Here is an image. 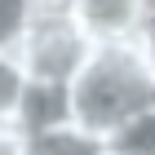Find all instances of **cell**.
<instances>
[{
	"label": "cell",
	"mask_w": 155,
	"mask_h": 155,
	"mask_svg": "<svg viewBox=\"0 0 155 155\" xmlns=\"http://www.w3.org/2000/svg\"><path fill=\"white\" fill-rule=\"evenodd\" d=\"M71 120V84H27V97H22V124L27 133H40V129H58Z\"/></svg>",
	"instance_id": "4"
},
{
	"label": "cell",
	"mask_w": 155,
	"mask_h": 155,
	"mask_svg": "<svg viewBox=\"0 0 155 155\" xmlns=\"http://www.w3.org/2000/svg\"><path fill=\"white\" fill-rule=\"evenodd\" d=\"M27 137L22 124H0V155H27Z\"/></svg>",
	"instance_id": "9"
},
{
	"label": "cell",
	"mask_w": 155,
	"mask_h": 155,
	"mask_svg": "<svg viewBox=\"0 0 155 155\" xmlns=\"http://www.w3.org/2000/svg\"><path fill=\"white\" fill-rule=\"evenodd\" d=\"M27 155H111L107 151V137L80 129L75 120L58 124V129H40L27 137Z\"/></svg>",
	"instance_id": "5"
},
{
	"label": "cell",
	"mask_w": 155,
	"mask_h": 155,
	"mask_svg": "<svg viewBox=\"0 0 155 155\" xmlns=\"http://www.w3.org/2000/svg\"><path fill=\"white\" fill-rule=\"evenodd\" d=\"M27 67L18 53H0V124H18L22 115V97H27Z\"/></svg>",
	"instance_id": "6"
},
{
	"label": "cell",
	"mask_w": 155,
	"mask_h": 155,
	"mask_svg": "<svg viewBox=\"0 0 155 155\" xmlns=\"http://www.w3.org/2000/svg\"><path fill=\"white\" fill-rule=\"evenodd\" d=\"M31 13H36V0H0V53L22 45Z\"/></svg>",
	"instance_id": "8"
},
{
	"label": "cell",
	"mask_w": 155,
	"mask_h": 155,
	"mask_svg": "<svg viewBox=\"0 0 155 155\" xmlns=\"http://www.w3.org/2000/svg\"><path fill=\"white\" fill-rule=\"evenodd\" d=\"M107 151L111 155H155V111L129 120L124 129H115L107 137Z\"/></svg>",
	"instance_id": "7"
},
{
	"label": "cell",
	"mask_w": 155,
	"mask_h": 155,
	"mask_svg": "<svg viewBox=\"0 0 155 155\" xmlns=\"http://www.w3.org/2000/svg\"><path fill=\"white\" fill-rule=\"evenodd\" d=\"M155 111V71L146 62L142 40L97 45L71 80V120L80 129L111 137L129 120Z\"/></svg>",
	"instance_id": "1"
},
{
	"label": "cell",
	"mask_w": 155,
	"mask_h": 155,
	"mask_svg": "<svg viewBox=\"0 0 155 155\" xmlns=\"http://www.w3.org/2000/svg\"><path fill=\"white\" fill-rule=\"evenodd\" d=\"M93 40L75 22L71 0H36V13L27 22L22 45L13 49L27 67L31 84H71L93 53Z\"/></svg>",
	"instance_id": "2"
},
{
	"label": "cell",
	"mask_w": 155,
	"mask_h": 155,
	"mask_svg": "<svg viewBox=\"0 0 155 155\" xmlns=\"http://www.w3.org/2000/svg\"><path fill=\"white\" fill-rule=\"evenodd\" d=\"M71 13L93 45L142 40L151 27V0H71Z\"/></svg>",
	"instance_id": "3"
},
{
	"label": "cell",
	"mask_w": 155,
	"mask_h": 155,
	"mask_svg": "<svg viewBox=\"0 0 155 155\" xmlns=\"http://www.w3.org/2000/svg\"><path fill=\"white\" fill-rule=\"evenodd\" d=\"M142 49H146V62H151V71H155V22L142 31Z\"/></svg>",
	"instance_id": "10"
}]
</instances>
